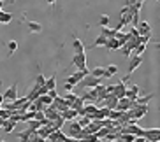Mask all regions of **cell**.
I'll list each match as a JSON object with an SVG mask.
<instances>
[{
    "label": "cell",
    "mask_w": 160,
    "mask_h": 142,
    "mask_svg": "<svg viewBox=\"0 0 160 142\" xmlns=\"http://www.w3.org/2000/svg\"><path fill=\"white\" fill-rule=\"evenodd\" d=\"M65 130H67V137H69V139H81V132H83V128L78 125V121H71V125H69Z\"/></svg>",
    "instance_id": "obj_1"
},
{
    "label": "cell",
    "mask_w": 160,
    "mask_h": 142,
    "mask_svg": "<svg viewBox=\"0 0 160 142\" xmlns=\"http://www.w3.org/2000/svg\"><path fill=\"white\" fill-rule=\"evenodd\" d=\"M49 107H51V109H55L58 114H62V112H65V111L69 109V104L65 102V98H63V97H57V98L53 100V104L49 105Z\"/></svg>",
    "instance_id": "obj_2"
},
{
    "label": "cell",
    "mask_w": 160,
    "mask_h": 142,
    "mask_svg": "<svg viewBox=\"0 0 160 142\" xmlns=\"http://www.w3.org/2000/svg\"><path fill=\"white\" fill-rule=\"evenodd\" d=\"M146 142H158L160 140V128H144Z\"/></svg>",
    "instance_id": "obj_3"
},
{
    "label": "cell",
    "mask_w": 160,
    "mask_h": 142,
    "mask_svg": "<svg viewBox=\"0 0 160 142\" xmlns=\"http://www.w3.org/2000/svg\"><path fill=\"white\" fill-rule=\"evenodd\" d=\"M125 93H127V83H125V81H120L118 84H114V88H113V95L116 97L118 100L125 98Z\"/></svg>",
    "instance_id": "obj_4"
},
{
    "label": "cell",
    "mask_w": 160,
    "mask_h": 142,
    "mask_svg": "<svg viewBox=\"0 0 160 142\" xmlns=\"http://www.w3.org/2000/svg\"><path fill=\"white\" fill-rule=\"evenodd\" d=\"M100 84V79H95L93 76H86L85 79L79 83L81 88H86V90H92V88H97Z\"/></svg>",
    "instance_id": "obj_5"
},
{
    "label": "cell",
    "mask_w": 160,
    "mask_h": 142,
    "mask_svg": "<svg viewBox=\"0 0 160 142\" xmlns=\"http://www.w3.org/2000/svg\"><path fill=\"white\" fill-rule=\"evenodd\" d=\"M2 97H4V100H7V102H14V100L18 98V84L14 83L11 88H7Z\"/></svg>",
    "instance_id": "obj_6"
},
{
    "label": "cell",
    "mask_w": 160,
    "mask_h": 142,
    "mask_svg": "<svg viewBox=\"0 0 160 142\" xmlns=\"http://www.w3.org/2000/svg\"><path fill=\"white\" fill-rule=\"evenodd\" d=\"M142 63V56H134V54H132L130 58H128V67H127V70H128V77L132 76V72L136 70L137 67L141 65Z\"/></svg>",
    "instance_id": "obj_7"
},
{
    "label": "cell",
    "mask_w": 160,
    "mask_h": 142,
    "mask_svg": "<svg viewBox=\"0 0 160 142\" xmlns=\"http://www.w3.org/2000/svg\"><path fill=\"white\" fill-rule=\"evenodd\" d=\"M72 65L78 67V70H86V54H74Z\"/></svg>",
    "instance_id": "obj_8"
},
{
    "label": "cell",
    "mask_w": 160,
    "mask_h": 142,
    "mask_svg": "<svg viewBox=\"0 0 160 142\" xmlns=\"http://www.w3.org/2000/svg\"><path fill=\"white\" fill-rule=\"evenodd\" d=\"M139 37H144V35H151V26L148 21H139V25L136 26Z\"/></svg>",
    "instance_id": "obj_9"
},
{
    "label": "cell",
    "mask_w": 160,
    "mask_h": 142,
    "mask_svg": "<svg viewBox=\"0 0 160 142\" xmlns=\"http://www.w3.org/2000/svg\"><path fill=\"white\" fill-rule=\"evenodd\" d=\"M137 97H139V86H137V84L128 86V88H127V93H125V98L130 100V102H134Z\"/></svg>",
    "instance_id": "obj_10"
},
{
    "label": "cell",
    "mask_w": 160,
    "mask_h": 142,
    "mask_svg": "<svg viewBox=\"0 0 160 142\" xmlns=\"http://www.w3.org/2000/svg\"><path fill=\"white\" fill-rule=\"evenodd\" d=\"M65 139H67L65 132H63V130H57V132H53L51 135L48 137V140L49 142H65Z\"/></svg>",
    "instance_id": "obj_11"
},
{
    "label": "cell",
    "mask_w": 160,
    "mask_h": 142,
    "mask_svg": "<svg viewBox=\"0 0 160 142\" xmlns=\"http://www.w3.org/2000/svg\"><path fill=\"white\" fill-rule=\"evenodd\" d=\"M97 109H99V107H97L95 104H88V105H85V107L78 112V116H79V118H81V116H88V118H92V114H93Z\"/></svg>",
    "instance_id": "obj_12"
},
{
    "label": "cell",
    "mask_w": 160,
    "mask_h": 142,
    "mask_svg": "<svg viewBox=\"0 0 160 142\" xmlns=\"http://www.w3.org/2000/svg\"><path fill=\"white\" fill-rule=\"evenodd\" d=\"M116 105H118V98L114 97V95H108L106 100H104V107L109 109V111H114L116 109Z\"/></svg>",
    "instance_id": "obj_13"
},
{
    "label": "cell",
    "mask_w": 160,
    "mask_h": 142,
    "mask_svg": "<svg viewBox=\"0 0 160 142\" xmlns=\"http://www.w3.org/2000/svg\"><path fill=\"white\" fill-rule=\"evenodd\" d=\"M130 107H132L130 100L122 98V100H118V105H116V109L114 111H118V112H127V111H130Z\"/></svg>",
    "instance_id": "obj_14"
},
{
    "label": "cell",
    "mask_w": 160,
    "mask_h": 142,
    "mask_svg": "<svg viewBox=\"0 0 160 142\" xmlns=\"http://www.w3.org/2000/svg\"><path fill=\"white\" fill-rule=\"evenodd\" d=\"M72 47H74V54H85V44L81 39H74Z\"/></svg>",
    "instance_id": "obj_15"
},
{
    "label": "cell",
    "mask_w": 160,
    "mask_h": 142,
    "mask_svg": "<svg viewBox=\"0 0 160 142\" xmlns=\"http://www.w3.org/2000/svg\"><path fill=\"white\" fill-rule=\"evenodd\" d=\"M46 90L51 91V90H57V72H53V76L49 79H46Z\"/></svg>",
    "instance_id": "obj_16"
},
{
    "label": "cell",
    "mask_w": 160,
    "mask_h": 142,
    "mask_svg": "<svg viewBox=\"0 0 160 142\" xmlns=\"http://www.w3.org/2000/svg\"><path fill=\"white\" fill-rule=\"evenodd\" d=\"M51 133H53V130H51L49 126H41V128L37 130V135H39L41 139H44V140H48V137H49Z\"/></svg>",
    "instance_id": "obj_17"
},
{
    "label": "cell",
    "mask_w": 160,
    "mask_h": 142,
    "mask_svg": "<svg viewBox=\"0 0 160 142\" xmlns=\"http://www.w3.org/2000/svg\"><path fill=\"white\" fill-rule=\"evenodd\" d=\"M100 35H102L106 40H109V39H114V37H116V30H114V28H109V26H108V28H102Z\"/></svg>",
    "instance_id": "obj_18"
},
{
    "label": "cell",
    "mask_w": 160,
    "mask_h": 142,
    "mask_svg": "<svg viewBox=\"0 0 160 142\" xmlns=\"http://www.w3.org/2000/svg\"><path fill=\"white\" fill-rule=\"evenodd\" d=\"M118 40V42L122 44V46H125V44L130 40V33H123V32H116V37H114Z\"/></svg>",
    "instance_id": "obj_19"
},
{
    "label": "cell",
    "mask_w": 160,
    "mask_h": 142,
    "mask_svg": "<svg viewBox=\"0 0 160 142\" xmlns=\"http://www.w3.org/2000/svg\"><path fill=\"white\" fill-rule=\"evenodd\" d=\"M60 116L65 119V121H74V119L78 118V112H76V111H72V109H67L65 112H62Z\"/></svg>",
    "instance_id": "obj_20"
},
{
    "label": "cell",
    "mask_w": 160,
    "mask_h": 142,
    "mask_svg": "<svg viewBox=\"0 0 160 142\" xmlns=\"http://www.w3.org/2000/svg\"><path fill=\"white\" fill-rule=\"evenodd\" d=\"M27 26H28V32H32V33H39L42 30L41 23H37V21H27Z\"/></svg>",
    "instance_id": "obj_21"
},
{
    "label": "cell",
    "mask_w": 160,
    "mask_h": 142,
    "mask_svg": "<svg viewBox=\"0 0 160 142\" xmlns=\"http://www.w3.org/2000/svg\"><path fill=\"white\" fill-rule=\"evenodd\" d=\"M116 72H118V67H116V65H108V67H104V77H113Z\"/></svg>",
    "instance_id": "obj_22"
},
{
    "label": "cell",
    "mask_w": 160,
    "mask_h": 142,
    "mask_svg": "<svg viewBox=\"0 0 160 142\" xmlns=\"http://www.w3.org/2000/svg\"><path fill=\"white\" fill-rule=\"evenodd\" d=\"M14 128H16V123H14V121H11V119H5L4 125H2V130H4L5 133H11Z\"/></svg>",
    "instance_id": "obj_23"
},
{
    "label": "cell",
    "mask_w": 160,
    "mask_h": 142,
    "mask_svg": "<svg viewBox=\"0 0 160 142\" xmlns=\"http://www.w3.org/2000/svg\"><path fill=\"white\" fill-rule=\"evenodd\" d=\"M71 76H74L78 83H81V81L85 79L86 76H90V70H88V69H86V70H76L74 74H71Z\"/></svg>",
    "instance_id": "obj_24"
},
{
    "label": "cell",
    "mask_w": 160,
    "mask_h": 142,
    "mask_svg": "<svg viewBox=\"0 0 160 142\" xmlns=\"http://www.w3.org/2000/svg\"><path fill=\"white\" fill-rule=\"evenodd\" d=\"M83 107H85V102H83V100H81L79 97H78V98H76V102H72V104H71V107H69V109L76 111V112H79V111L83 109Z\"/></svg>",
    "instance_id": "obj_25"
},
{
    "label": "cell",
    "mask_w": 160,
    "mask_h": 142,
    "mask_svg": "<svg viewBox=\"0 0 160 142\" xmlns=\"http://www.w3.org/2000/svg\"><path fill=\"white\" fill-rule=\"evenodd\" d=\"M106 47H108L109 51H114V49H120V47H122V44L118 42L116 39H109L108 42H106Z\"/></svg>",
    "instance_id": "obj_26"
},
{
    "label": "cell",
    "mask_w": 160,
    "mask_h": 142,
    "mask_svg": "<svg viewBox=\"0 0 160 142\" xmlns=\"http://www.w3.org/2000/svg\"><path fill=\"white\" fill-rule=\"evenodd\" d=\"M33 133H35L33 130H25V132H21V133L18 135V137H19V142H28L30 137H32Z\"/></svg>",
    "instance_id": "obj_27"
},
{
    "label": "cell",
    "mask_w": 160,
    "mask_h": 142,
    "mask_svg": "<svg viewBox=\"0 0 160 142\" xmlns=\"http://www.w3.org/2000/svg\"><path fill=\"white\" fill-rule=\"evenodd\" d=\"M90 76H93L95 79H102L104 77V67H95L93 70H90Z\"/></svg>",
    "instance_id": "obj_28"
},
{
    "label": "cell",
    "mask_w": 160,
    "mask_h": 142,
    "mask_svg": "<svg viewBox=\"0 0 160 142\" xmlns=\"http://www.w3.org/2000/svg\"><path fill=\"white\" fill-rule=\"evenodd\" d=\"M11 21H12V14H11V12H4V11H2V12H0V23L7 25V23H11Z\"/></svg>",
    "instance_id": "obj_29"
},
{
    "label": "cell",
    "mask_w": 160,
    "mask_h": 142,
    "mask_svg": "<svg viewBox=\"0 0 160 142\" xmlns=\"http://www.w3.org/2000/svg\"><path fill=\"white\" fill-rule=\"evenodd\" d=\"M106 42H108V40H106V39H104L102 35H99V37L95 39L93 44H92L90 47H106Z\"/></svg>",
    "instance_id": "obj_30"
},
{
    "label": "cell",
    "mask_w": 160,
    "mask_h": 142,
    "mask_svg": "<svg viewBox=\"0 0 160 142\" xmlns=\"http://www.w3.org/2000/svg\"><path fill=\"white\" fill-rule=\"evenodd\" d=\"M63 98H65V102L69 104V107H71V104H72V102H76V98H78V95H74L72 91H65V97H63Z\"/></svg>",
    "instance_id": "obj_31"
},
{
    "label": "cell",
    "mask_w": 160,
    "mask_h": 142,
    "mask_svg": "<svg viewBox=\"0 0 160 142\" xmlns=\"http://www.w3.org/2000/svg\"><path fill=\"white\" fill-rule=\"evenodd\" d=\"M90 123H92V119H90L88 116H81V118L78 119V125H79L81 128H86Z\"/></svg>",
    "instance_id": "obj_32"
},
{
    "label": "cell",
    "mask_w": 160,
    "mask_h": 142,
    "mask_svg": "<svg viewBox=\"0 0 160 142\" xmlns=\"http://www.w3.org/2000/svg\"><path fill=\"white\" fill-rule=\"evenodd\" d=\"M99 23H100V26H102V28H108V25H109V16H108V14H100Z\"/></svg>",
    "instance_id": "obj_33"
},
{
    "label": "cell",
    "mask_w": 160,
    "mask_h": 142,
    "mask_svg": "<svg viewBox=\"0 0 160 142\" xmlns=\"http://www.w3.org/2000/svg\"><path fill=\"white\" fill-rule=\"evenodd\" d=\"M44 84H46V77H44L41 72H39L37 77H35V86H39V88H41V86H44Z\"/></svg>",
    "instance_id": "obj_34"
},
{
    "label": "cell",
    "mask_w": 160,
    "mask_h": 142,
    "mask_svg": "<svg viewBox=\"0 0 160 142\" xmlns=\"http://www.w3.org/2000/svg\"><path fill=\"white\" fill-rule=\"evenodd\" d=\"M144 49H146V46H144V44H139V46H137L136 49H134V53H132V54H134V56H142V53H144Z\"/></svg>",
    "instance_id": "obj_35"
},
{
    "label": "cell",
    "mask_w": 160,
    "mask_h": 142,
    "mask_svg": "<svg viewBox=\"0 0 160 142\" xmlns=\"http://www.w3.org/2000/svg\"><path fill=\"white\" fill-rule=\"evenodd\" d=\"M65 84H69V86H72V88H74V86H78L79 83L76 81V77H74V76H67V79H65Z\"/></svg>",
    "instance_id": "obj_36"
},
{
    "label": "cell",
    "mask_w": 160,
    "mask_h": 142,
    "mask_svg": "<svg viewBox=\"0 0 160 142\" xmlns=\"http://www.w3.org/2000/svg\"><path fill=\"white\" fill-rule=\"evenodd\" d=\"M7 46H9V54H12V53H14L16 49H18V42H16V40H11V42L7 44Z\"/></svg>",
    "instance_id": "obj_37"
},
{
    "label": "cell",
    "mask_w": 160,
    "mask_h": 142,
    "mask_svg": "<svg viewBox=\"0 0 160 142\" xmlns=\"http://www.w3.org/2000/svg\"><path fill=\"white\" fill-rule=\"evenodd\" d=\"M0 119H9V112H7V111L5 109H0Z\"/></svg>",
    "instance_id": "obj_38"
},
{
    "label": "cell",
    "mask_w": 160,
    "mask_h": 142,
    "mask_svg": "<svg viewBox=\"0 0 160 142\" xmlns=\"http://www.w3.org/2000/svg\"><path fill=\"white\" fill-rule=\"evenodd\" d=\"M48 97H49V98L51 100H55L58 97V93H57V90H51V91H48Z\"/></svg>",
    "instance_id": "obj_39"
},
{
    "label": "cell",
    "mask_w": 160,
    "mask_h": 142,
    "mask_svg": "<svg viewBox=\"0 0 160 142\" xmlns=\"http://www.w3.org/2000/svg\"><path fill=\"white\" fill-rule=\"evenodd\" d=\"M134 142H146V139L144 137H136V139H134Z\"/></svg>",
    "instance_id": "obj_40"
},
{
    "label": "cell",
    "mask_w": 160,
    "mask_h": 142,
    "mask_svg": "<svg viewBox=\"0 0 160 142\" xmlns=\"http://www.w3.org/2000/svg\"><path fill=\"white\" fill-rule=\"evenodd\" d=\"M2 104H4V97L0 95V109H2Z\"/></svg>",
    "instance_id": "obj_41"
},
{
    "label": "cell",
    "mask_w": 160,
    "mask_h": 142,
    "mask_svg": "<svg viewBox=\"0 0 160 142\" xmlns=\"http://www.w3.org/2000/svg\"><path fill=\"white\" fill-rule=\"evenodd\" d=\"M2 7H4V2H2V0H0V11H2Z\"/></svg>",
    "instance_id": "obj_42"
},
{
    "label": "cell",
    "mask_w": 160,
    "mask_h": 142,
    "mask_svg": "<svg viewBox=\"0 0 160 142\" xmlns=\"http://www.w3.org/2000/svg\"><path fill=\"white\" fill-rule=\"evenodd\" d=\"M157 49H160V40H158V42H157Z\"/></svg>",
    "instance_id": "obj_43"
},
{
    "label": "cell",
    "mask_w": 160,
    "mask_h": 142,
    "mask_svg": "<svg viewBox=\"0 0 160 142\" xmlns=\"http://www.w3.org/2000/svg\"><path fill=\"white\" fill-rule=\"evenodd\" d=\"M2 125H4V119H0V128H2Z\"/></svg>",
    "instance_id": "obj_44"
},
{
    "label": "cell",
    "mask_w": 160,
    "mask_h": 142,
    "mask_svg": "<svg viewBox=\"0 0 160 142\" xmlns=\"http://www.w3.org/2000/svg\"><path fill=\"white\" fill-rule=\"evenodd\" d=\"M97 142H104V140H97Z\"/></svg>",
    "instance_id": "obj_45"
},
{
    "label": "cell",
    "mask_w": 160,
    "mask_h": 142,
    "mask_svg": "<svg viewBox=\"0 0 160 142\" xmlns=\"http://www.w3.org/2000/svg\"><path fill=\"white\" fill-rule=\"evenodd\" d=\"M0 142H4V140H2V139H0Z\"/></svg>",
    "instance_id": "obj_46"
},
{
    "label": "cell",
    "mask_w": 160,
    "mask_h": 142,
    "mask_svg": "<svg viewBox=\"0 0 160 142\" xmlns=\"http://www.w3.org/2000/svg\"><path fill=\"white\" fill-rule=\"evenodd\" d=\"M0 12H2V11H0Z\"/></svg>",
    "instance_id": "obj_47"
},
{
    "label": "cell",
    "mask_w": 160,
    "mask_h": 142,
    "mask_svg": "<svg viewBox=\"0 0 160 142\" xmlns=\"http://www.w3.org/2000/svg\"><path fill=\"white\" fill-rule=\"evenodd\" d=\"M158 142H160V140H158Z\"/></svg>",
    "instance_id": "obj_48"
}]
</instances>
